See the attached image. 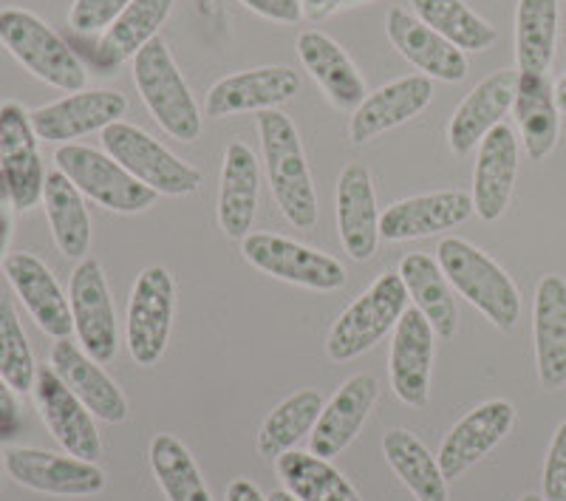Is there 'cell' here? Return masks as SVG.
<instances>
[{"label":"cell","mask_w":566,"mask_h":501,"mask_svg":"<svg viewBox=\"0 0 566 501\" xmlns=\"http://www.w3.org/2000/svg\"><path fill=\"white\" fill-rule=\"evenodd\" d=\"M258 134L277 210L297 230H312L317 225V190L295 123L277 108L261 111Z\"/></svg>","instance_id":"1"},{"label":"cell","mask_w":566,"mask_h":501,"mask_svg":"<svg viewBox=\"0 0 566 501\" xmlns=\"http://www.w3.org/2000/svg\"><path fill=\"white\" fill-rule=\"evenodd\" d=\"M437 261L453 292L479 309L499 332H513L515 323L522 321V292L502 264L457 236L439 241Z\"/></svg>","instance_id":"2"},{"label":"cell","mask_w":566,"mask_h":501,"mask_svg":"<svg viewBox=\"0 0 566 501\" xmlns=\"http://www.w3.org/2000/svg\"><path fill=\"white\" fill-rule=\"evenodd\" d=\"M0 45L32 77L43 80L52 88L77 94L88 83V71L77 52L43 18L29 9H0Z\"/></svg>","instance_id":"3"},{"label":"cell","mask_w":566,"mask_h":501,"mask_svg":"<svg viewBox=\"0 0 566 501\" xmlns=\"http://www.w3.org/2000/svg\"><path fill=\"white\" fill-rule=\"evenodd\" d=\"M134 83L159 128L179 142H196L205 128L193 91L181 77L168 43L156 38L134 58Z\"/></svg>","instance_id":"4"},{"label":"cell","mask_w":566,"mask_h":501,"mask_svg":"<svg viewBox=\"0 0 566 501\" xmlns=\"http://www.w3.org/2000/svg\"><path fill=\"white\" fill-rule=\"evenodd\" d=\"M408 290L399 272H382L377 281L354 298L340 317L335 321L326 337V354L332 363L357 361L360 354L374 348L391 328H397L399 317L408 309Z\"/></svg>","instance_id":"5"},{"label":"cell","mask_w":566,"mask_h":501,"mask_svg":"<svg viewBox=\"0 0 566 501\" xmlns=\"http://www.w3.org/2000/svg\"><path fill=\"white\" fill-rule=\"evenodd\" d=\"M54 165L63 176H69L71 185L77 187L85 199L97 201L99 207L119 216H136L145 212L159 201V194H154L148 185L125 170L116 159H111L105 150L85 148V145H60L54 150Z\"/></svg>","instance_id":"6"},{"label":"cell","mask_w":566,"mask_h":501,"mask_svg":"<svg viewBox=\"0 0 566 501\" xmlns=\"http://www.w3.org/2000/svg\"><path fill=\"white\" fill-rule=\"evenodd\" d=\"M103 150L148 185L159 196H193L201 187V170L170 154L159 139L128 123H114L103 131Z\"/></svg>","instance_id":"7"},{"label":"cell","mask_w":566,"mask_h":501,"mask_svg":"<svg viewBox=\"0 0 566 501\" xmlns=\"http://www.w3.org/2000/svg\"><path fill=\"white\" fill-rule=\"evenodd\" d=\"M176 317V281L168 267H145L136 275L125 317V343L139 368L165 357Z\"/></svg>","instance_id":"8"},{"label":"cell","mask_w":566,"mask_h":501,"mask_svg":"<svg viewBox=\"0 0 566 501\" xmlns=\"http://www.w3.org/2000/svg\"><path fill=\"white\" fill-rule=\"evenodd\" d=\"M241 255L258 272L303 290L337 292L346 286L348 272L335 255L275 232H250L241 241Z\"/></svg>","instance_id":"9"},{"label":"cell","mask_w":566,"mask_h":501,"mask_svg":"<svg viewBox=\"0 0 566 501\" xmlns=\"http://www.w3.org/2000/svg\"><path fill=\"white\" fill-rule=\"evenodd\" d=\"M69 303L74 334L88 357L111 363L119 354V323L108 278L97 258H83L69 281Z\"/></svg>","instance_id":"10"},{"label":"cell","mask_w":566,"mask_h":501,"mask_svg":"<svg viewBox=\"0 0 566 501\" xmlns=\"http://www.w3.org/2000/svg\"><path fill=\"white\" fill-rule=\"evenodd\" d=\"M7 473L12 476L20 488H29L34 493L63 495V499H88V495L103 493L108 484V476L97 462L77 459L71 453H52V450L38 448H9Z\"/></svg>","instance_id":"11"},{"label":"cell","mask_w":566,"mask_h":501,"mask_svg":"<svg viewBox=\"0 0 566 501\" xmlns=\"http://www.w3.org/2000/svg\"><path fill=\"white\" fill-rule=\"evenodd\" d=\"M32 116L20 103L0 105V170L7 176L9 205L27 212L43 201L45 170Z\"/></svg>","instance_id":"12"},{"label":"cell","mask_w":566,"mask_h":501,"mask_svg":"<svg viewBox=\"0 0 566 501\" xmlns=\"http://www.w3.org/2000/svg\"><path fill=\"white\" fill-rule=\"evenodd\" d=\"M128 97L108 88H83L77 94L32 111V128L40 142L71 145L88 134H103L108 125L123 123Z\"/></svg>","instance_id":"13"},{"label":"cell","mask_w":566,"mask_h":501,"mask_svg":"<svg viewBox=\"0 0 566 501\" xmlns=\"http://www.w3.org/2000/svg\"><path fill=\"white\" fill-rule=\"evenodd\" d=\"M437 357V332L419 309L408 306L394 328L388 352V379L399 403L424 408L431 399V374Z\"/></svg>","instance_id":"14"},{"label":"cell","mask_w":566,"mask_h":501,"mask_svg":"<svg viewBox=\"0 0 566 501\" xmlns=\"http://www.w3.org/2000/svg\"><path fill=\"white\" fill-rule=\"evenodd\" d=\"M301 91V74L290 65H261L247 69L207 91L205 114L210 119H227L235 114H261V111L281 108Z\"/></svg>","instance_id":"15"},{"label":"cell","mask_w":566,"mask_h":501,"mask_svg":"<svg viewBox=\"0 0 566 501\" xmlns=\"http://www.w3.org/2000/svg\"><path fill=\"white\" fill-rule=\"evenodd\" d=\"M32 392L45 428L63 445L65 453L97 462V457H103L97 417L69 392V386L52 372V366L38 368V379H34Z\"/></svg>","instance_id":"16"},{"label":"cell","mask_w":566,"mask_h":501,"mask_svg":"<svg viewBox=\"0 0 566 501\" xmlns=\"http://www.w3.org/2000/svg\"><path fill=\"white\" fill-rule=\"evenodd\" d=\"M513 425L515 405L510 399H488V403L476 405L473 411L464 414L439 445L437 459L442 465L444 479L448 482L459 479L473 465L482 462L490 450L504 442V437L513 431Z\"/></svg>","instance_id":"17"},{"label":"cell","mask_w":566,"mask_h":501,"mask_svg":"<svg viewBox=\"0 0 566 501\" xmlns=\"http://www.w3.org/2000/svg\"><path fill=\"white\" fill-rule=\"evenodd\" d=\"M3 275L14 295L20 298L40 332H45L54 341L71 337L74 332V317H71V303L52 270L32 252H9L3 261Z\"/></svg>","instance_id":"18"},{"label":"cell","mask_w":566,"mask_h":501,"mask_svg":"<svg viewBox=\"0 0 566 501\" xmlns=\"http://www.w3.org/2000/svg\"><path fill=\"white\" fill-rule=\"evenodd\" d=\"M49 366L99 422L119 425L128 419V399H125L123 388L105 374L103 363L83 352L80 343H74L71 337L54 341L52 352H49Z\"/></svg>","instance_id":"19"},{"label":"cell","mask_w":566,"mask_h":501,"mask_svg":"<svg viewBox=\"0 0 566 501\" xmlns=\"http://www.w3.org/2000/svg\"><path fill=\"white\" fill-rule=\"evenodd\" d=\"M431 100L433 80L424 77V74H408V77L380 85L352 111L348 139L354 145H366V142L377 139L380 134L411 123L413 116H419L431 105Z\"/></svg>","instance_id":"20"},{"label":"cell","mask_w":566,"mask_h":501,"mask_svg":"<svg viewBox=\"0 0 566 501\" xmlns=\"http://www.w3.org/2000/svg\"><path fill=\"white\" fill-rule=\"evenodd\" d=\"M518 136L507 123L495 125L479 142L476 167H473V210L482 221L493 225L507 212L518 179Z\"/></svg>","instance_id":"21"},{"label":"cell","mask_w":566,"mask_h":501,"mask_svg":"<svg viewBox=\"0 0 566 501\" xmlns=\"http://www.w3.org/2000/svg\"><path fill=\"white\" fill-rule=\"evenodd\" d=\"M380 386L371 374H354L335 392V397L323 405L321 419H317L315 431L310 434V450L321 459L340 457L343 450L357 439L363 425L368 422L377 403Z\"/></svg>","instance_id":"22"},{"label":"cell","mask_w":566,"mask_h":501,"mask_svg":"<svg viewBox=\"0 0 566 501\" xmlns=\"http://www.w3.org/2000/svg\"><path fill=\"white\" fill-rule=\"evenodd\" d=\"M473 196L462 190H437V194L411 196L386 207L380 216V236L386 241H413L439 232L457 230L473 216Z\"/></svg>","instance_id":"23"},{"label":"cell","mask_w":566,"mask_h":501,"mask_svg":"<svg viewBox=\"0 0 566 501\" xmlns=\"http://www.w3.org/2000/svg\"><path fill=\"white\" fill-rule=\"evenodd\" d=\"M337 232L340 244L346 247L348 258L354 261H371L380 247V216L377 210V194H374L371 170L360 161L343 167L337 179Z\"/></svg>","instance_id":"24"},{"label":"cell","mask_w":566,"mask_h":501,"mask_svg":"<svg viewBox=\"0 0 566 501\" xmlns=\"http://www.w3.org/2000/svg\"><path fill=\"white\" fill-rule=\"evenodd\" d=\"M515 88H518V71H493L453 111L448 123V145L453 154H470L479 148V142L504 123V116L513 111Z\"/></svg>","instance_id":"25"},{"label":"cell","mask_w":566,"mask_h":501,"mask_svg":"<svg viewBox=\"0 0 566 501\" xmlns=\"http://www.w3.org/2000/svg\"><path fill=\"white\" fill-rule=\"evenodd\" d=\"M535 372L541 388L555 392L566 386V278L544 275L533 301Z\"/></svg>","instance_id":"26"},{"label":"cell","mask_w":566,"mask_h":501,"mask_svg":"<svg viewBox=\"0 0 566 501\" xmlns=\"http://www.w3.org/2000/svg\"><path fill=\"white\" fill-rule=\"evenodd\" d=\"M386 32L402 58L419 69L424 77L439 80V83H459L468 74V58L457 45L448 43L442 34L424 27L422 20L408 9H388Z\"/></svg>","instance_id":"27"},{"label":"cell","mask_w":566,"mask_h":501,"mask_svg":"<svg viewBox=\"0 0 566 501\" xmlns=\"http://www.w3.org/2000/svg\"><path fill=\"white\" fill-rule=\"evenodd\" d=\"M297 58H301L303 69L310 71V77L315 80L317 88L326 94L328 103L335 105V108L354 111L368 97L366 80L357 71L354 60L328 34L317 32V29L301 32V38H297Z\"/></svg>","instance_id":"28"},{"label":"cell","mask_w":566,"mask_h":501,"mask_svg":"<svg viewBox=\"0 0 566 501\" xmlns=\"http://www.w3.org/2000/svg\"><path fill=\"white\" fill-rule=\"evenodd\" d=\"M261 194V167L255 154L244 142H230L221 161L219 185V225L221 232L232 241H244L252 232Z\"/></svg>","instance_id":"29"},{"label":"cell","mask_w":566,"mask_h":501,"mask_svg":"<svg viewBox=\"0 0 566 501\" xmlns=\"http://www.w3.org/2000/svg\"><path fill=\"white\" fill-rule=\"evenodd\" d=\"M515 123L522 145L533 161L547 159L560 139V108L555 100V85L547 74H522L515 88Z\"/></svg>","instance_id":"30"},{"label":"cell","mask_w":566,"mask_h":501,"mask_svg":"<svg viewBox=\"0 0 566 501\" xmlns=\"http://www.w3.org/2000/svg\"><path fill=\"white\" fill-rule=\"evenodd\" d=\"M397 272L402 283H406L413 309H419L428 317L437 337L451 341L453 334L459 332V306L457 298H453L451 281L444 278L437 258L424 255V252H408L399 261Z\"/></svg>","instance_id":"31"},{"label":"cell","mask_w":566,"mask_h":501,"mask_svg":"<svg viewBox=\"0 0 566 501\" xmlns=\"http://www.w3.org/2000/svg\"><path fill=\"white\" fill-rule=\"evenodd\" d=\"M43 210L45 219H49V230H52L54 244L63 252L65 258H74V261H83L88 258L91 250V216L88 207H85L83 194L77 187L71 185L69 176H63L60 170L45 174L43 185Z\"/></svg>","instance_id":"32"},{"label":"cell","mask_w":566,"mask_h":501,"mask_svg":"<svg viewBox=\"0 0 566 501\" xmlns=\"http://www.w3.org/2000/svg\"><path fill=\"white\" fill-rule=\"evenodd\" d=\"M176 0H134L119 18L111 23L99 40L97 60L103 69L134 60L148 43L159 38V29L174 12Z\"/></svg>","instance_id":"33"},{"label":"cell","mask_w":566,"mask_h":501,"mask_svg":"<svg viewBox=\"0 0 566 501\" xmlns=\"http://www.w3.org/2000/svg\"><path fill=\"white\" fill-rule=\"evenodd\" d=\"M382 457L388 459L394 473L402 479L417 501H448V479L442 465L424 448L422 439L406 428H391L382 437Z\"/></svg>","instance_id":"34"},{"label":"cell","mask_w":566,"mask_h":501,"mask_svg":"<svg viewBox=\"0 0 566 501\" xmlns=\"http://www.w3.org/2000/svg\"><path fill=\"white\" fill-rule=\"evenodd\" d=\"M558 0H518L515 9V65L522 74H547L558 45Z\"/></svg>","instance_id":"35"},{"label":"cell","mask_w":566,"mask_h":501,"mask_svg":"<svg viewBox=\"0 0 566 501\" xmlns=\"http://www.w3.org/2000/svg\"><path fill=\"white\" fill-rule=\"evenodd\" d=\"M321 411L323 397L315 388H301V392L283 399V403H277L255 437L258 453L264 459H277L295 450L301 439H306L315 431Z\"/></svg>","instance_id":"36"},{"label":"cell","mask_w":566,"mask_h":501,"mask_svg":"<svg viewBox=\"0 0 566 501\" xmlns=\"http://www.w3.org/2000/svg\"><path fill=\"white\" fill-rule=\"evenodd\" d=\"M275 468L286 490L301 501H363L346 476L312 450H290L275 459Z\"/></svg>","instance_id":"37"},{"label":"cell","mask_w":566,"mask_h":501,"mask_svg":"<svg viewBox=\"0 0 566 501\" xmlns=\"http://www.w3.org/2000/svg\"><path fill=\"white\" fill-rule=\"evenodd\" d=\"M411 9L424 27H431L464 54L488 52L499 40L493 23L473 12L464 0H411Z\"/></svg>","instance_id":"38"},{"label":"cell","mask_w":566,"mask_h":501,"mask_svg":"<svg viewBox=\"0 0 566 501\" xmlns=\"http://www.w3.org/2000/svg\"><path fill=\"white\" fill-rule=\"evenodd\" d=\"M150 470L156 476V484L168 501H212L210 488H207L205 476L196 465L193 453L187 450L174 434H156L148 448Z\"/></svg>","instance_id":"39"},{"label":"cell","mask_w":566,"mask_h":501,"mask_svg":"<svg viewBox=\"0 0 566 501\" xmlns=\"http://www.w3.org/2000/svg\"><path fill=\"white\" fill-rule=\"evenodd\" d=\"M0 374L18 394L32 392L38 379L32 346L9 298H0Z\"/></svg>","instance_id":"40"},{"label":"cell","mask_w":566,"mask_h":501,"mask_svg":"<svg viewBox=\"0 0 566 501\" xmlns=\"http://www.w3.org/2000/svg\"><path fill=\"white\" fill-rule=\"evenodd\" d=\"M134 0H74L69 9V27L80 34H97L114 23Z\"/></svg>","instance_id":"41"},{"label":"cell","mask_w":566,"mask_h":501,"mask_svg":"<svg viewBox=\"0 0 566 501\" xmlns=\"http://www.w3.org/2000/svg\"><path fill=\"white\" fill-rule=\"evenodd\" d=\"M541 495L544 501H566V419L549 442L544 473H541Z\"/></svg>","instance_id":"42"},{"label":"cell","mask_w":566,"mask_h":501,"mask_svg":"<svg viewBox=\"0 0 566 501\" xmlns=\"http://www.w3.org/2000/svg\"><path fill=\"white\" fill-rule=\"evenodd\" d=\"M244 3L250 12L261 14L266 20H275V23H297L303 18V3L301 0H239Z\"/></svg>","instance_id":"43"},{"label":"cell","mask_w":566,"mask_h":501,"mask_svg":"<svg viewBox=\"0 0 566 501\" xmlns=\"http://www.w3.org/2000/svg\"><path fill=\"white\" fill-rule=\"evenodd\" d=\"M14 388L9 386L3 374H0V428H14L20 419V408H18V397H14Z\"/></svg>","instance_id":"44"},{"label":"cell","mask_w":566,"mask_h":501,"mask_svg":"<svg viewBox=\"0 0 566 501\" xmlns=\"http://www.w3.org/2000/svg\"><path fill=\"white\" fill-rule=\"evenodd\" d=\"M227 501H270L255 482H250L247 476L241 479H232V484L227 488Z\"/></svg>","instance_id":"45"},{"label":"cell","mask_w":566,"mask_h":501,"mask_svg":"<svg viewBox=\"0 0 566 501\" xmlns=\"http://www.w3.org/2000/svg\"><path fill=\"white\" fill-rule=\"evenodd\" d=\"M12 212L0 205V272H3V261L9 255V241H12Z\"/></svg>","instance_id":"46"},{"label":"cell","mask_w":566,"mask_h":501,"mask_svg":"<svg viewBox=\"0 0 566 501\" xmlns=\"http://www.w3.org/2000/svg\"><path fill=\"white\" fill-rule=\"evenodd\" d=\"M555 100H558L560 114H566V74L558 80V85H555Z\"/></svg>","instance_id":"47"},{"label":"cell","mask_w":566,"mask_h":501,"mask_svg":"<svg viewBox=\"0 0 566 501\" xmlns=\"http://www.w3.org/2000/svg\"><path fill=\"white\" fill-rule=\"evenodd\" d=\"M266 499H270V501H301L297 495H292L290 490H275V493H270Z\"/></svg>","instance_id":"48"},{"label":"cell","mask_w":566,"mask_h":501,"mask_svg":"<svg viewBox=\"0 0 566 501\" xmlns=\"http://www.w3.org/2000/svg\"><path fill=\"white\" fill-rule=\"evenodd\" d=\"M0 201H9V187H7V176L0 170Z\"/></svg>","instance_id":"49"},{"label":"cell","mask_w":566,"mask_h":501,"mask_svg":"<svg viewBox=\"0 0 566 501\" xmlns=\"http://www.w3.org/2000/svg\"><path fill=\"white\" fill-rule=\"evenodd\" d=\"M518 501H544V495L541 493H527V495H522V499Z\"/></svg>","instance_id":"50"},{"label":"cell","mask_w":566,"mask_h":501,"mask_svg":"<svg viewBox=\"0 0 566 501\" xmlns=\"http://www.w3.org/2000/svg\"><path fill=\"white\" fill-rule=\"evenodd\" d=\"M0 488H3V476H0Z\"/></svg>","instance_id":"51"}]
</instances>
